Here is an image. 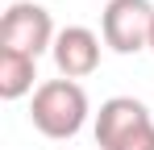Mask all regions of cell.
<instances>
[{
	"mask_svg": "<svg viewBox=\"0 0 154 150\" xmlns=\"http://www.w3.org/2000/svg\"><path fill=\"white\" fill-rule=\"evenodd\" d=\"M96 146L100 150H154V121L146 104L133 96H112L96 117Z\"/></svg>",
	"mask_w": 154,
	"mask_h": 150,
	"instance_id": "cell-1",
	"label": "cell"
},
{
	"mask_svg": "<svg viewBox=\"0 0 154 150\" xmlns=\"http://www.w3.org/2000/svg\"><path fill=\"white\" fill-rule=\"evenodd\" d=\"M88 117V96L75 79H50L33 92L29 121L38 125V133L46 138H75L79 125Z\"/></svg>",
	"mask_w": 154,
	"mask_h": 150,
	"instance_id": "cell-2",
	"label": "cell"
},
{
	"mask_svg": "<svg viewBox=\"0 0 154 150\" xmlns=\"http://www.w3.org/2000/svg\"><path fill=\"white\" fill-rule=\"evenodd\" d=\"M100 29H104V42L117 54H137L142 46H150L154 4L150 0H108Z\"/></svg>",
	"mask_w": 154,
	"mask_h": 150,
	"instance_id": "cell-3",
	"label": "cell"
},
{
	"mask_svg": "<svg viewBox=\"0 0 154 150\" xmlns=\"http://www.w3.org/2000/svg\"><path fill=\"white\" fill-rule=\"evenodd\" d=\"M50 13L42 4H13L4 17H0V50H17V54H29L38 58L42 50L50 46Z\"/></svg>",
	"mask_w": 154,
	"mask_h": 150,
	"instance_id": "cell-4",
	"label": "cell"
},
{
	"mask_svg": "<svg viewBox=\"0 0 154 150\" xmlns=\"http://www.w3.org/2000/svg\"><path fill=\"white\" fill-rule=\"evenodd\" d=\"M54 63H58L63 79H83V75H92L96 63H100V42H96V33L83 29V25L63 29V33L54 38Z\"/></svg>",
	"mask_w": 154,
	"mask_h": 150,
	"instance_id": "cell-5",
	"label": "cell"
},
{
	"mask_svg": "<svg viewBox=\"0 0 154 150\" xmlns=\"http://www.w3.org/2000/svg\"><path fill=\"white\" fill-rule=\"evenodd\" d=\"M38 79V58L29 54H17V50H0V96L4 100H17L25 96Z\"/></svg>",
	"mask_w": 154,
	"mask_h": 150,
	"instance_id": "cell-6",
	"label": "cell"
},
{
	"mask_svg": "<svg viewBox=\"0 0 154 150\" xmlns=\"http://www.w3.org/2000/svg\"><path fill=\"white\" fill-rule=\"evenodd\" d=\"M150 50H154V29H150Z\"/></svg>",
	"mask_w": 154,
	"mask_h": 150,
	"instance_id": "cell-7",
	"label": "cell"
}]
</instances>
